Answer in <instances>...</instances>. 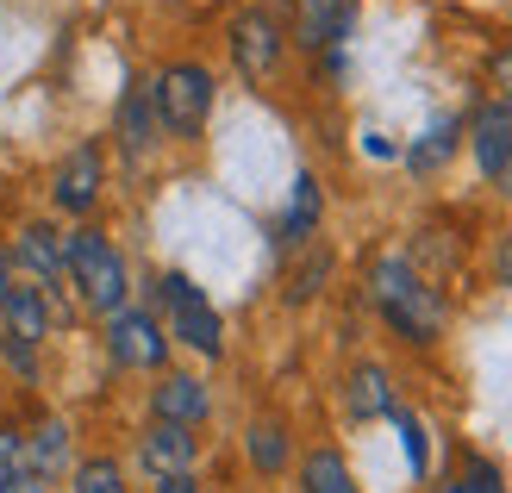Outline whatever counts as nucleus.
Segmentation results:
<instances>
[{
  "label": "nucleus",
  "instance_id": "c756f323",
  "mask_svg": "<svg viewBox=\"0 0 512 493\" xmlns=\"http://www.w3.org/2000/svg\"><path fill=\"white\" fill-rule=\"evenodd\" d=\"M157 493H200L194 475H175V481H157Z\"/></svg>",
  "mask_w": 512,
  "mask_h": 493
},
{
  "label": "nucleus",
  "instance_id": "1a4fd4ad",
  "mask_svg": "<svg viewBox=\"0 0 512 493\" xmlns=\"http://www.w3.org/2000/svg\"><path fill=\"white\" fill-rule=\"evenodd\" d=\"M113 132L125 144V157H150V150H157L163 119H157V100H150V82H125L119 113H113Z\"/></svg>",
  "mask_w": 512,
  "mask_h": 493
},
{
  "label": "nucleus",
  "instance_id": "2eb2a0df",
  "mask_svg": "<svg viewBox=\"0 0 512 493\" xmlns=\"http://www.w3.org/2000/svg\"><path fill=\"white\" fill-rule=\"evenodd\" d=\"M57 469H69V431L57 419H44L32 437H25V475L44 481V475H57Z\"/></svg>",
  "mask_w": 512,
  "mask_h": 493
},
{
  "label": "nucleus",
  "instance_id": "c85d7f7f",
  "mask_svg": "<svg viewBox=\"0 0 512 493\" xmlns=\"http://www.w3.org/2000/svg\"><path fill=\"white\" fill-rule=\"evenodd\" d=\"M7 493H50V487H44V481H32V475H13V481H7Z\"/></svg>",
  "mask_w": 512,
  "mask_h": 493
},
{
  "label": "nucleus",
  "instance_id": "6e6552de",
  "mask_svg": "<svg viewBox=\"0 0 512 493\" xmlns=\"http://www.w3.org/2000/svg\"><path fill=\"white\" fill-rule=\"evenodd\" d=\"M194 431L188 425H157L150 419V431L138 437V462H144V475H157V481H175V475H194Z\"/></svg>",
  "mask_w": 512,
  "mask_h": 493
},
{
  "label": "nucleus",
  "instance_id": "7c9ffc66",
  "mask_svg": "<svg viewBox=\"0 0 512 493\" xmlns=\"http://www.w3.org/2000/svg\"><path fill=\"white\" fill-rule=\"evenodd\" d=\"M7 294H13V263L0 256V306H7Z\"/></svg>",
  "mask_w": 512,
  "mask_h": 493
},
{
  "label": "nucleus",
  "instance_id": "4be33fe9",
  "mask_svg": "<svg viewBox=\"0 0 512 493\" xmlns=\"http://www.w3.org/2000/svg\"><path fill=\"white\" fill-rule=\"evenodd\" d=\"M444 493H506V481H500V469H494V462L469 456V462H463V475H456Z\"/></svg>",
  "mask_w": 512,
  "mask_h": 493
},
{
  "label": "nucleus",
  "instance_id": "412c9836",
  "mask_svg": "<svg viewBox=\"0 0 512 493\" xmlns=\"http://www.w3.org/2000/svg\"><path fill=\"white\" fill-rule=\"evenodd\" d=\"M75 493H125V469L113 456H94L75 469Z\"/></svg>",
  "mask_w": 512,
  "mask_h": 493
},
{
  "label": "nucleus",
  "instance_id": "4468645a",
  "mask_svg": "<svg viewBox=\"0 0 512 493\" xmlns=\"http://www.w3.org/2000/svg\"><path fill=\"white\" fill-rule=\"evenodd\" d=\"M13 256H19V263L32 269L38 281H57V275H63V238H57L50 225H19Z\"/></svg>",
  "mask_w": 512,
  "mask_h": 493
},
{
  "label": "nucleus",
  "instance_id": "a878e982",
  "mask_svg": "<svg viewBox=\"0 0 512 493\" xmlns=\"http://www.w3.org/2000/svg\"><path fill=\"white\" fill-rule=\"evenodd\" d=\"M394 425H400V437H406V456H413V469H425V431H419V419H406V412L394 406Z\"/></svg>",
  "mask_w": 512,
  "mask_h": 493
},
{
  "label": "nucleus",
  "instance_id": "2f4dec72",
  "mask_svg": "<svg viewBox=\"0 0 512 493\" xmlns=\"http://www.w3.org/2000/svg\"><path fill=\"white\" fill-rule=\"evenodd\" d=\"M500 281H506V288H512V244L500 250Z\"/></svg>",
  "mask_w": 512,
  "mask_h": 493
},
{
  "label": "nucleus",
  "instance_id": "39448f33",
  "mask_svg": "<svg viewBox=\"0 0 512 493\" xmlns=\"http://www.w3.org/2000/svg\"><path fill=\"white\" fill-rule=\"evenodd\" d=\"M225 38H232V63H238L244 82H269L281 69V50H288L275 13H263V7H244L232 25H225Z\"/></svg>",
  "mask_w": 512,
  "mask_h": 493
},
{
  "label": "nucleus",
  "instance_id": "5701e85b",
  "mask_svg": "<svg viewBox=\"0 0 512 493\" xmlns=\"http://www.w3.org/2000/svg\"><path fill=\"white\" fill-rule=\"evenodd\" d=\"M325 275H331V256H325V250H313V256H306V263L294 269V281H288V300H313Z\"/></svg>",
  "mask_w": 512,
  "mask_h": 493
},
{
  "label": "nucleus",
  "instance_id": "6ab92c4d",
  "mask_svg": "<svg viewBox=\"0 0 512 493\" xmlns=\"http://www.w3.org/2000/svg\"><path fill=\"white\" fill-rule=\"evenodd\" d=\"M300 493H363V487H356V475L344 469L338 450H313L300 462Z\"/></svg>",
  "mask_w": 512,
  "mask_h": 493
},
{
  "label": "nucleus",
  "instance_id": "bb28decb",
  "mask_svg": "<svg viewBox=\"0 0 512 493\" xmlns=\"http://www.w3.org/2000/svg\"><path fill=\"white\" fill-rule=\"evenodd\" d=\"M494 88H500V100L512 107V44H506L500 57H494Z\"/></svg>",
  "mask_w": 512,
  "mask_h": 493
},
{
  "label": "nucleus",
  "instance_id": "cd10ccee",
  "mask_svg": "<svg viewBox=\"0 0 512 493\" xmlns=\"http://www.w3.org/2000/svg\"><path fill=\"white\" fill-rule=\"evenodd\" d=\"M488 181H494V188H500V194H506V200H512V157H506V163H500V169H494V175H488Z\"/></svg>",
  "mask_w": 512,
  "mask_h": 493
},
{
  "label": "nucleus",
  "instance_id": "393cba45",
  "mask_svg": "<svg viewBox=\"0 0 512 493\" xmlns=\"http://www.w3.org/2000/svg\"><path fill=\"white\" fill-rule=\"evenodd\" d=\"M25 475V437L19 431H0V481Z\"/></svg>",
  "mask_w": 512,
  "mask_h": 493
},
{
  "label": "nucleus",
  "instance_id": "aec40b11",
  "mask_svg": "<svg viewBox=\"0 0 512 493\" xmlns=\"http://www.w3.org/2000/svg\"><path fill=\"white\" fill-rule=\"evenodd\" d=\"M456 132H463L456 119L431 125V132H425L413 150H406V169H413V175H431V169H444V163H450V150H456Z\"/></svg>",
  "mask_w": 512,
  "mask_h": 493
},
{
  "label": "nucleus",
  "instance_id": "423d86ee",
  "mask_svg": "<svg viewBox=\"0 0 512 493\" xmlns=\"http://www.w3.org/2000/svg\"><path fill=\"white\" fill-rule=\"evenodd\" d=\"M107 356L119 362V369H163V356H169L163 319H150L144 306H125V313H113V319H107Z\"/></svg>",
  "mask_w": 512,
  "mask_h": 493
},
{
  "label": "nucleus",
  "instance_id": "9d476101",
  "mask_svg": "<svg viewBox=\"0 0 512 493\" xmlns=\"http://www.w3.org/2000/svg\"><path fill=\"white\" fill-rule=\"evenodd\" d=\"M207 381H194V375H163L157 387H150V412H157V425H200L207 419Z\"/></svg>",
  "mask_w": 512,
  "mask_h": 493
},
{
  "label": "nucleus",
  "instance_id": "ddd939ff",
  "mask_svg": "<svg viewBox=\"0 0 512 493\" xmlns=\"http://www.w3.org/2000/svg\"><path fill=\"white\" fill-rule=\"evenodd\" d=\"M0 325H7L13 337H25V344H44V331H50V306H44V288H19V281H13L7 306H0Z\"/></svg>",
  "mask_w": 512,
  "mask_h": 493
},
{
  "label": "nucleus",
  "instance_id": "9b49d317",
  "mask_svg": "<svg viewBox=\"0 0 512 493\" xmlns=\"http://www.w3.org/2000/svg\"><path fill=\"white\" fill-rule=\"evenodd\" d=\"M344 412L350 419H394V387L381 362H356L344 375Z\"/></svg>",
  "mask_w": 512,
  "mask_h": 493
},
{
  "label": "nucleus",
  "instance_id": "a211bd4d",
  "mask_svg": "<svg viewBox=\"0 0 512 493\" xmlns=\"http://www.w3.org/2000/svg\"><path fill=\"white\" fill-rule=\"evenodd\" d=\"M319 231V181L313 175H294V194H288V213H281V238L288 244H306Z\"/></svg>",
  "mask_w": 512,
  "mask_h": 493
},
{
  "label": "nucleus",
  "instance_id": "7ed1b4c3",
  "mask_svg": "<svg viewBox=\"0 0 512 493\" xmlns=\"http://www.w3.org/2000/svg\"><path fill=\"white\" fill-rule=\"evenodd\" d=\"M213 69L207 63H169L157 69V82H150V100H157V119H163V132L175 138H194L200 125H207L213 113Z\"/></svg>",
  "mask_w": 512,
  "mask_h": 493
},
{
  "label": "nucleus",
  "instance_id": "20e7f679",
  "mask_svg": "<svg viewBox=\"0 0 512 493\" xmlns=\"http://www.w3.org/2000/svg\"><path fill=\"white\" fill-rule=\"evenodd\" d=\"M157 300H163V313H169V337L175 344H188L194 356H225V325L213 313V300L194 288L188 275H163L157 281Z\"/></svg>",
  "mask_w": 512,
  "mask_h": 493
},
{
  "label": "nucleus",
  "instance_id": "f3484780",
  "mask_svg": "<svg viewBox=\"0 0 512 493\" xmlns=\"http://www.w3.org/2000/svg\"><path fill=\"white\" fill-rule=\"evenodd\" d=\"M350 32V0H306V13H300V44H338Z\"/></svg>",
  "mask_w": 512,
  "mask_h": 493
},
{
  "label": "nucleus",
  "instance_id": "f257e3e1",
  "mask_svg": "<svg viewBox=\"0 0 512 493\" xmlns=\"http://www.w3.org/2000/svg\"><path fill=\"white\" fill-rule=\"evenodd\" d=\"M369 300H375V313L388 319L406 344H438L444 300H438V288H425L419 269L406 263V256H375V263H369Z\"/></svg>",
  "mask_w": 512,
  "mask_h": 493
},
{
  "label": "nucleus",
  "instance_id": "f03ea898",
  "mask_svg": "<svg viewBox=\"0 0 512 493\" xmlns=\"http://www.w3.org/2000/svg\"><path fill=\"white\" fill-rule=\"evenodd\" d=\"M63 269L75 275V294H82L88 313L100 319H113L125 313V294H132V275H125V256L100 238L94 225H75L69 238H63Z\"/></svg>",
  "mask_w": 512,
  "mask_h": 493
},
{
  "label": "nucleus",
  "instance_id": "f8f14e48",
  "mask_svg": "<svg viewBox=\"0 0 512 493\" xmlns=\"http://www.w3.org/2000/svg\"><path fill=\"white\" fill-rule=\"evenodd\" d=\"M469 144H475V163L481 175H494L506 157H512V107L500 100V107H481L475 125H469Z\"/></svg>",
  "mask_w": 512,
  "mask_h": 493
},
{
  "label": "nucleus",
  "instance_id": "b1692460",
  "mask_svg": "<svg viewBox=\"0 0 512 493\" xmlns=\"http://www.w3.org/2000/svg\"><path fill=\"white\" fill-rule=\"evenodd\" d=\"M0 362H7L13 375H38V344H25V337L0 331Z\"/></svg>",
  "mask_w": 512,
  "mask_h": 493
},
{
  "label": "nucleus",
  "instance_id": "0eeeda50",
  "mask_svg": "<svg viewBox=\"0 0 512 493\" xmlns=\"http://www.w3.org/2000/svg\"><path fill=\"white\" fill-rule=\"evenodd\" d=\"M100 181H107V163H100V144H75L69 157L50 175V206L69 219H88L94 200H100Z\"/></svg>",
  "mask_w": 512,
  "mask_h": 493
},
{
  "label": "nucleus",
  "instance_id": "dca6fc26",
  "mask_svg": "<svg viewBox=\"0 0 512 493\" xmlns=\"http://www.w3.org/2000/svg\"><path fill=\"white\" fill-rule=\"evenodd\" d=\"M244 456H250V469H256V475H281V469H288V456H294L288 425L256 419V425H250V437H244Z\"/></svg>",
  "mask_w": 512,
  "mask_h": 493
}]
</instances>
